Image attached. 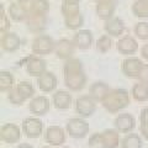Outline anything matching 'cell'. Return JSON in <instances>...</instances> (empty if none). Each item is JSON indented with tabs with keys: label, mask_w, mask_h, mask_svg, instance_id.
<instances>
[{
	"label": "cell",
	"mask_w": 148,
	"mask_h": 148,
	"mask_svg": "<svg viewBox=\"0 0 148 148\" xmlns=\"http://www.w3.org/2000/svg\"><path fill=\"white\" fill-rule=\"evenodd\" d=\"M64 83L68 89L73 91H79L84 88L86 83V75L83 71V64L79 59L69 58L67 59L63 68Z\"/></svg>",
	"instance_id": "1"
},
{
	"label": "cell",
	"mask_w": 148,
	"mask_h": 148,
	"mask_svg": "<svg viewBox=\"0 0 148 148\" xmlns=\"http://www.w3.org/2000/svg\"><path fill=\"white\" fill-rule=\"evenodd\" d=\"M130 104V95L127 90L125 89H111L108 95L101 101L103 108L109 111L110 114H116L120 112L125 108H127Z\"/></svg>",
	"instance_id": "2"
},
{
	"label": "cell",
	"mask_w": 148,
	"mask_h": 148,
	"mask_svg": "<svg viewBox=\"0 0 148 148\" xmlns=\"http://www.w3.org/2000/svg\"><path fill=\"white\" fill-rule=\"evenodd\" d=\"M89 130H90L89 123L83 117H73L71 120H68V122L66 125L67 133L72 138H75V140L84 138L89 133Z\"/></svg>",
	"instance_id": "3"
},
{
	"label": "cell",
	"mask_w": 148,
	"mask_h": 148,
	"mask_svg": "<svg viewBox=\"0 0 148 148\" xmlns=\"http://www.w3.org/2000/svg\"><path fill=\"white\" fill-rule=\"evenodd\" d=\"M96 110V101L90 95H82L75 100V111L80 117H90Z\"/></svg>",
	"instance_id": "4"
},
{
	"label": "cell",
	"mask_w": 148,
	"mask_h": 148,
	"mask_svg": "<svg viewBox=\"0 0 148 148\" xmlns=\"http://www.w3.org/2000/svg\"><path fill=\"white\" fill-rule=\"evenodd\" d=\"M66 132L64 128L57 125L48 126L45 132V141L48 143L51 147H58L62 146L66 142Z\"/></svg>",
	"instance_id": "5"
},
{
	"label": "cell",
	"mask_w": 148,
	"mask_h": 148,
	"mask_svg": "<svg viewBox=\"0 0 148 148\" xmlns=\"http://www.w3.org/2000/svg\"><path fill=\"white\" fill-rule=\"evenodd\" d=\"M56 49V42L51 36L41 35L32 42V51L36 54H48Z\"/></svg>",
	"instance_id": "6"
},
{
	"label": "cell",
	"mask_w": 148,
	"mask_h": 148,
	"mask_svg": "<svg viewBox=\"0 0 148 148\" xmlns=\"http://www.w3.org/2000/svg\"><path fill=\"white\" fill-rule=\"evenodd\" d=\"M22 131L29 138H38L43 132V123L37 117H27L22 121Z\"/></svg>",
	"instance_id": "7"
},
{
	"label": "cell",
	"mask_w": 148,
	"mask_h": 148,
	"mask_svg": "<svg viewBox=\"0 0 148 148\" xmlns=\"http://www.w3.org/2000/svg\"><path fill=\"white\" fill-rule=\"evenodd\" d=\"M21 137V130L18 126H16L15 123H4L0 127V140L1 142L9 143H16Z\"/></svg>",
	"instance_id": "8"
},
{
	"label": "cell",
	"mask_w": 148,
	"mask_h": 148,
	"mask_svg": "<svg viewBox=\"0 0 148 148\" xmlns=\"http://www.w3.org/2000/svg\"><path fill=\"white\" fill-rule=\"evenodd\" d=\"M114 125L119 132L131 133V131H133V128L136 127V120L133 117V115L128 112H123L117 115L114 121Z\"/></svg>",
	"instance_id": "9"
},
{
	"label": "cell",
	"mask_w": 148,
	"mask_h": 148,
	"mask_svg": "<svg viewBox=\"0 0 148 148\" xmlns=\"http://www.w3.org/2000/svg\"><path fill=\"white\" fill-rule=\"evenodd\" d=\"M49 100L43 95H38L32 98L29 104V110L35 116H43L49 111Z\"/></svg>",
	"instance_id": "10"
},
{
	"label": "cell",
	"mask_w": 148,
	"mask_h": 148,
	"mask_svg": "<svg viewBox=\"0 0 148 148\" xmlns=\"http://www.w3.org/2000/svg\"><path fill=\"white\" fill-rule=\"evenodd\" d=\"M143 66H145V64L142 63V61L140 58L130 57V58H126L122 62V72H123L125 75H127V77L137 78Z\"/></svg>",
	"instance_id": "11"
},
{
	"label": "cell",
	"mask_w": 148,
	"mask_h": 148,
	"mask_svg": "<svg viewBox=\"0 0 148 148\" xmlns=\"http://www.w3.org/2000/svg\"><path fill=\"white\" fill-rule=\"evenodd\" d=\"M37 84H38V88L43 92H51L57 86V78H56V75L52 72L46 71L42 75L37 78Z\"/></svg>",
	"instance_id": "12"
},
{
	"label": "cell",
	"mask_w": 148,
	"mask_h": 148,
	"mask_svg": "<svg viewBox=\"0 0 148 148\" xmlns=\"http://www.w3.org/2000/svg\"><path fill=\"white\" fill-rule=\"evenodd\" d=\"M46 67H47L46 62L42 58H38V57H30L29 61L26 62V71L32 77L38 78L40 75H42L46 72Z\"/></svg>",
	"instance_id": "13"
},
{
	"label": "cell",
	"mask_w": 148,
	"mask_h": 148,
	"mask_svg": "<svg viewBox=\"0 0 148 148\" xmlns=\"http://www.w3.org/2000/svg\"><path fill=\"white\" fill-rule=\"evenodd\" d=\"M73 43L80 49H88L92 45V35L89 30H79L73 38Z\"/></svg>",
	"instance_id": "14"
},
{
	"label": "cell",
	"mask_w": 148,
	"mask_h": 148,
	"mask_svg": "<svg viewBox=\"0 0 148 148\" xmlns=\"http://www.w3.org/2000/svg\"><path fill=\"white\" fill-rule=\"evenodd\" d=\"M115 11V0H99L96 4V14L103 20H109L112 17Z\"/></svg>",
	"instance_id": "15"
},
{
	"label": "cell",
	"mask_w": 148,
	"mask_h": 148,
	"mask_svg": "<svg viewBox=\"0 0 148 148\" xmlns=\"http://www.w3.org/2000/svg\"><path fill=\"white\" fill-rule=\"evenodd\" d=\"M52 101L58 110H67L72 105V95L68 91L58 90L52 95Z\"/></svg>",
	"instance_id": "16"
},
{
	"label": "cell",
	"mask_w": 148,
	"mask_h": 148,
	"mask_svg": "<svg viewBox=\"0 0 148 148\" xmlns=\"http://www.w3.org/2000/svg\"><path fill=\"white\" fill-rule=\"evenodd\" d=\"M110 86L104 82H96L92 83L89 88V95L91 96L95 101H103L104 98L108 95V92L110 91Z\"/></svg>",
	"instance_id": "17"
},
{
	"label": "cell",
	"mask_w": 148,
	"mask_h": 148,
	"mask_svg": "<svg viewBox=\"0 0 148 148\" xmlns=\"http://www.w3.org/2000/svg\"><path fill=\"white\" fill-rule=\"evenodd\" d=\"M74 43L69 40H59L58 42H56V53L59 58L63 59H69L72 58V54L74 52Z\"/></svg>",
	"instance_id": "18"
},
{
	"label": "cell",
	"mask_w": 148,
	"mask_h": 148,
	"mask_svg": "<svg viewBox=\"0 0 148 148\" xmlns=\"http://www.w3.org/2000/svg\"><path fill=\"white\" fill-rule=\"evenodd\" d=\"M105 148H117L120 147V135L116 128H106L104 132H101Z\"/></svg>",
	"instance_id": "19"
},
{
	"label": "cell",
	"mask_w": 148,
	"mask_h": 148,
	"mask_svg": "<svg viewBox=\"0 0 148 148\" xmlns=\"http://www.w3.org/2000/svg\"><path fill=\"white\" fill-rule=\"evenodd\" d=\"M123 30H125V24L121 18H119V17H111L109 20H106L105 22V31L110 36L117 37L120 35H122Z\"/></svg>",
	"instance_id": "20"
},
{
	"label": "cell",
	"mask_w": 148,
	"mask_h": 148,
	"mask_svg": "<svg viewBox=\"0 0 148 148\" xmlns=\"http://www.w3.org/2000/svg\"><path fill=\"white\" fill-rule=\"evenodd\" d=\"M20 46V37L14 32H6L1 36V47L6 52H14Z\"/></svg>",
	"instance_id": "21"
},
{
	"label": "cell",
	"mask_w": 148,
	"mask_h": 148,
	"mask_svg": "<svg viewBox=\"0 0 148 148\" xmlns=\"http://www.w3.org/2000/svg\"><path fill=\"white\" fill-rule=\"evenodd\" d=\"M117 51L122 54H132L135 53L138 48V43L136 40H133L132 37H123V38L119 40V42L116 43Z\"/></svg>",
	"instance_id": "22"
},
{
	"label": "cell",
	"mask_w": 148,
	"mask_h": 148,
	"mask_svg": "<svg viewBox=\"0 0 148 148\" xmlns=\"http://www.w3.org/2000/svg\"><path fill=\"white\" fill-rule=\"evenodd\" d=\"M9 14L16 21H26L29 17V6L20 3H14L9 6Z\"/></svg>",
	"instance_id": "23"
},
{
	"label": "cell",
	"mask_w": 148,
	"mask_h": 148,
	"mask_svg": "<svg viewBox=\"0 0 148 148\" xmlns=\"http://www.w3.org/2000/svg\"><path fill=\"white\" fill-rule=\"evenodd\" d=\"M121 148H142L143 147V141L140 135L137 133H127L120 143Z\"/></svg>",
	"instance_id": "24"
},
{
	"label": "cell",
	"mask_w": 148,
	"mask_h": 148,
	"mask_svg": "<svg viewBox=\"0 0 148 148\" xmlns=\"http://www.w3.org/2000/svg\"><path fill=\"white\" fill-rule=\"evenodd\" d=\"M27 25L32 31H41L45 29V24H46V15H40V14H30L29 12V17H27Z\"/></svg>",
	"instance_id": "25"
},
{
	"label": "cell",
	"mask_w": 148,
	"mask_h": 148,
	"mask_svg": "<svg viewBox=\"0 0 148 148\" xmlns=\"http://www.w3.org/2000/svg\"><path fill=\"white\" fill-rule=\"evenodd\" d=\"M29 12L30 14H40V15H46L49 9L48 0H32L29 4Z\"/></svg>",
	"instance_id": "26"
},
{
	"label": "cell",
	"mask_w": 148,
	"mask_h": 148,
	"mask_svg": "<svg viewBox=\"0 0 148 148\" xmlns=\"http://www.w3.org/2000/svg\"><path fill=\"white\" fill-rule=\"evenodd\" d=\"M132 96L137 101H148V84L145 83H136L132 86Z\"/></svg>",
	"instance_id": "27"
},
{
	"label": "cell",
	"mask_w": 148,
	"mask_h": 148,
	"mask_svg": "<svg viewBox=\"0 0 148 148\" xmlns=\"http://www.w3.org/2000/svg\"><path fill=\"white\" fill-rule=\"evenodd\" d=\"M16 90L18 91V94H20L25 100L30 99L35 95V88L30 82H24V80L18 82L17 85H16Z\"/></svg>",
	"instance_id": "28"
},
{
	"label": "cell",
	"mask_w": 148,
	"mask_h": 148,
	"mask_svg": "<svg viewBox=\"0 0 148 148\" xmlns=\"http://www.w3.org/2000/svg\"><path fill=\"white\" fill-rule=\"evenodd\" d=\"M14 78L9 72H0V90L1 92H9L14 89Z\"/></svg>",
	"instance_id": "29"
},
{
	"label": "cell",
	"mask_w": 148,
	"mask_h": 148,
	"mask_svg": "<svg viewBox=\"0 0 148 148\" xmlns=\"http://www.w3.org/2000/svg\"><path fill=\"white\" fill-rule=\"evenodd\" d=\"M64 22H66L68 29L75 30V29H79L83 25L84 17H83L80 12H78V14H74V15H71V16H64Z\"/></svg>",
	"instance_id": "30"
},
{
	"label": "cell",
	"mask_w": 148,
	"mask_h": 148,
	"mask_svg": "<svg viewBox=\"0 0 148 148\" xmlns=\"http://www.w3.org/2000/svg\"><path fill=\"white\" fill-rule=\"evenodd\" d=\"M132 11L138 17H148V0H136L132 5Z\"/></svg>",
	"instance_id": "31"
},
{
	"label": "cell",
	"mask_w": 148,
	"mask_h": 148,
	"mask_svg": "<svg viewBox=\"0 0 148 148\" xmlns=\"http://www.w3.org/2000/svg\"><path fill=\"white\" fill-rule=\"evenodd\" d=\"M111 46H112V41H111V37L108 35L99 37L98 41H96V49L101 53L108 52V51L111 48Z\"/></svg>",
	"instance_id": "32"
},
{
	"label": "cell",
	"mask_w": 148,
	"mask_h": 148,
	"mask_svg": "<svg viewBox=\"0 0 148 148\" xmlns=\"http://www.w3.org/2000/svg\"><path fill=\"white\" fill-rule=\"evenodd\" d=\"M88 146H89V148H105L101 132L91 133L89 137V141H88Z\"/></svg>",
	"instance_id": "33"
},
{
	"label": "cell",
	"mask_w": 148,
	"mask_h": 148,
	"mask_svg": "<svg viewBox=\"0 0 148 148\" xmlns=\"http://www.w3.org/2000/svg\"><path fill=\"white\" fill-rule=\"evenodd\" d=\"M135 34L138 38L148 40V22H138L135 26Z\"/></svg>",
	"instance_id": "34"
},
{
	"label": "cell",
	"mask_w": 148,
	"mask_h": 148,
	"mask_svg": "<svg viewBox=\"0 0 148 148\" xmlns=\"http://www.w3.org/2000/svg\"><path fill=\"white\" fill-rule=\"evenodd\" d=\"M8 99L9 101L12 104V105H22L25 103V99L22 98V96L18 94V91L16 90V88H14L12 90H10L8 92Z\"/></svg>",
	"instance_id": "35"
},
{
	"label": "cell",
	"mask_w": 148,
	"mask_h": 148,
	"mask_svg": "<svg viewBox=\"0 0 148 148\" xmlns=\"http://www.w3.org/2000/svg\"><path fill=\"white\" fill-rule=\"evenodd\" d=\"M62 12L63 16H71L74 14L80 12L79 11V5L74 4V5H69V4H62Z\"/></svg>",
	"instance_id": "36"
},
{
	"label": "cell",
	"mask_w": 148,
	"mask_h": 148,
	"mask_svg": "<svg viewBox=\"0 0 148 148\" xmlns=\"http://www.w3.org/2000/svg\"><path fill=\"white\" fill-rule=\"evenodd\" d=\"M0 10H1V14H0V31H1V34H6V31L9 30V27H10V24H9V20L8 17L5 16V14H4V8L3 5H0Z\"/></svg>",
	"instance_id": "37"
},
{
	"label": "cell",
	"mask_w": 148,
	"mask_h": 148,
	"mask_svg": "<svg viewBox=\"0 0 148 148\" xmlns=\"http://www.w3.org/2000/svg\"><path fill=\"white\" fill-rule=\"evenodd\" d=\"M138 79H140L141 83H145V84H148V64H145L142 67L140 74H138Z\"/></svg>",
	"instance_id": "38"
},
{
	"label": "cell",
	"mask_w": 148,
	"mask_h": 148,
	"mask_svg": "<svg viewBox=\"0 0 148 148\" xmlns=\"http://www.w3.org/2000/svg\"><path fill=\"white\" fill-rule=\"evenodd\" d=\"M140 120H141V126H148V106L145 109H142L141 115H140Z\"/></svg>",
	"instance_id": "39"
},
{
	"label": "cell",
	"mask_w": 148,
	"mask_h": 148,
	"mask_svg": "<svg viewBox=\"0 0 148 148\" xmlns=\"http://www.w3.org/2000/svg\"><path fill=\"white\" fill-rule=\"evenodd\" d=\"M140 130H141V135L143 136V138L148 141V126H141Z\"/></svg>",
	"instance_id": "40"
},
{
	"label": "cell",
	"mask_w": 148,
	"mask_h": 148,
	"mask_svg": "<svg viewBox=\"0 0 148 148\" xmlns=\"http://www.w3.org/2000/svg\"><path fill=\"white\" fill-rule=\"evenodd\" d=\"M141 53H142V57L145 58L146 61H148V43H147V45H145V46L142 47Z\"/></svg>",
	"instance_id": "41"
},
{
	"label": "cell",
	"mask_w": 148,
	"mask_h": 148,
	"mask_svg": "<svg viewBox=\"0 0 148 148\" xmlns=\"http://www.w3.org/2000/svg\"><path fill=\"white\" fill-rule=\"evenodd\" d=\"M16 148H34V146L30 145V143H20V145H17Z\"/></svg>",
	"instance_id": "42"
},
{
	"label": "cell",
	"mask_w": 148,
	"mask_h": 148,
	"mask_svg": "<svg viewBox=\"0 0 148 148\" xmlns=\"http://www.w3.org/2000/svg\"><path fill=\"white\" fill-rule=\"evenodd\" d=\"M63 4H69V5H74V4H78L80 0H62Z\"/></svg>",
	"instance_id": "43"
},
{
	"label": "cell",
	"mask_w": 148,
	"mask_h": 148,
	"mask_svg": "<svg viewBox=\"0 0 148 148\" xmlns=\"http://www.w3.org/2000/svg\"><path fill=\"white\" fill-rule=\"evenodd\" d=\"M31 1H32V0H17V3L24 4V5H25V4H27V3H31Z\"/></svg>",
	"instance_id": "44"
},
{
	"label": "cell",
	"mask_w": 148,
	"mask_h": 148,
	"mask_svg": "<svg viewBox=\"0 0 148 148\" xmlns=\"http://www.w3.org/2000/svg\"><path fill=\"white\" fill-rule=\"evenodd\" d=\"M41 148H53V147H51V146H45V147H41Z\"/></svg>",
	"instance_id": "45"
},
{
	"label": "cell",
	"mask_w": 148,
	"mask_h": 148,
	"mask_svg": "<svg viewBox=\"0 0 148 148\" xmlns=\"http://www.w3.org/2000/svg\"><path fill=\"white\" fill-rule=\"evenodd\" d=\"M62 148H72V147H62Z\"/></svg>",
	"instance_id": "46"
},
{
	"label": "cell",
	"mask_w": 148,
	"mask_h": 148,
	"mask_svg": "<svg viewBox=\"0 0 148 148\" xmlns=\"http://www.w3.org/2000/svg\"><path fill=\"white\" fill-rule=\"evenodd\" d=\"M95 1H99V0H95Z\"/></svg>",
	"instance_id": "47"
}]
</instances>
